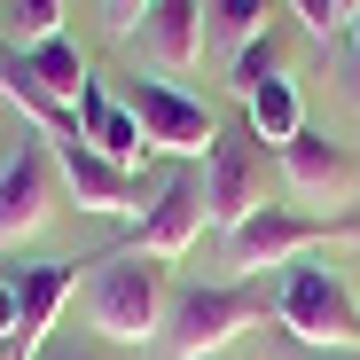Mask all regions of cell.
<instances>
[{"instance_id": "1", "label": "cell", "mask_w": 360, "mask_h": 360, "mask_svg": "<svg viewBox=\"0 0 360 360\" xmlns=\"http://www.w3.org/2000/svg\"><path fill=\"white\" fill-rule=\"evenodd\" d=\"M172 314V282L157 259L141 251H94V282H86V329L110 345H149L165 337Z\"/></svg>"}, {"instance_id": "2", "label": "cell", "mask_w": 360, "mask_h": 360, "mask_svg": "<svg viewBox=\"0 0 360 360\" xmlns=\"http://www.w3.org/2000/svg\"><path fill=\"white\" fill-rule=\"evenodd\" d=\"M274 314V290L266 282H196V290H180L172 297V314H165V352L172 360H204V352H227L235 337H243L251 321Z\"/></svg>"}, {"instance_id": "3", "label": "cell", "mask_w": 360, "mask_h": 360, "mask_svg": "<svg viewBox=\"0 0 360 360\" xmlns=\"http://www.w3.org/2000/svg\"><path fill=\"white\" fill-rule=\"evenodd\" d=\"M274 321L297 352H360V306L337 282V266H282Z\"/></svg>"}, {"instance_id": "4", "label": "cell", "mask_w": 360, "mask_h": 360, "mask_svg": "<svg viewBox=\"0 0 360 360\" xmlns=\"http://www.w3.org/2000/svg\"><path fill=\"white\" fill-rule=\"evenodd\" d=\"M321 243H360V212L314 219V212H290V204H259L243 227H227V266L266 274V266H290L297 251H321Z\"/></svg>"}, {"instance_id": "5", "label": "cell", "mask_w": 360, "mask_h": 360, "mask_svg": "<svg viewBox=\"0 0 360 360\" xmlns=\"http://www.w3.org/2000/svg\"><path fill=\"white\" fill-rule=\"evenodd\" d=\"M47 149H55V172H63V188L79 196V212H102V219H117V212H149L141 204V172H126V165H110L86 134H79V110L63 117V126H47Z\"/></svg>"}, {"instance_id": "6", "label": "cell", "mask_w": 360, "mask_h": 360, "mask_svg": "<svg viewBox=\"0 0 360 360\" xmlns=\"http://www.w3.org/2000/svg\"><path fill=\"white\" fill-rule=\"evenodd\" d=\"M55 204H63V172H55L47 134H32V141H16L8 165H0V251L32 243V235L55 219Z\"/></svg>"}, {"instance_id": "7", "label": "cell", "mask_w": 360, "mask_h": 360, "mask_svg": "<svg viewBox=\"0 0 360 360\" xmlns=\"http://www.w3.org/2000/svg\"><path fill=\"white\" fill-rule=\"evenodd\" d=\"M266 204V149L251 126H219L212 157H204V219L212 227H243Z\"/></svg>"}, {"instance_id": "8", "label": "cell", "mask_w": 360, "mask_h": 360, "mask_svg": "<svg viewBox=\"0 0 360 360\" xmlns=\"http://www.w3.org/2000/svg\"><path fill=\"white\" fill-rule=\"evenodd\" d=\"M126 110L141 117L149 149H165V157H212V141H219V117H212V110H204L196 94L165 86V79H134Z\"/></svg>"}, {"instance_id": "9", "label": "cell", "mask_w": 360, "mask_h": 360, "mask_svg": "<svg viewBox=\"0 0 360 360\" xmlns=\"http://www.w3.org/2000/svg\"><path fill=\"white\" fill-rule=\"evenodd\" d=\"M196 235H204V180L180 172V180H165V188H157V204L134 219V235H126L117 251H141V259L165 266V259H188Z\"/></svg>"}, {"instance_id": "10", "label": "cell", "mask_w": 360, "mask_h": 360, "mask_svg": "<svg viewBox=\"0 0 360 360\" xmlns=\"http://www.w3.org/2000/svg\"><path fill=\"white\" fill-rule=\"evenodd\" d=\"M94 259H47V266H16V297H24V329H16V352L8 360H39L47 352V329H55V314H63V297L79 290V274H86Z\"/></svg>"}, {"instance_id": "11", "label": "cell", "mask_w": 360, "mask_h": 360, "mask_svg": "<svg viewBox=\"0 0 360 360\" xmlns=\"http://www.w3.org/2000/svg\"><path fill=\"white\" fill-rule=\"evenodd\" d=\"M79 134L110 157V165H126V172H141V157H149V134H141V117L117 102L102 79H86V94H79Z\"/></svg>"}, {"instance_id": "12", "label": "cell", "mask_w": 360, "mask_h": 360, "mask_svg": "<svg viewBox=\"0 0 360 360\" xmlns=\"http://www.w3.org/2000/svg\"><path fill=\"white\" fill-rule=\"evenodd\" d=\"M204 8L196 0H149V16H141V47L157 55L165 71H188V63H204Z\"/></svg>"}, {"instance_id": "13", "label": "cell", "mask_w": 360, "mask_h": 360, "mask_svg": "<svg viewBox=\"0 0 360 360\" xmlns=\"http://www.w3.org/2000/svg\"><path fill=\"white\" fill-rule=\"evenodd\" d=\"M274 157H282V180H290L297 196H345V188H352V172H360V165H352L329 134H314V126L297 134L290 149H274Z\"/></svg>"}, {"instance_id": "14", "label": "cell", "mask_w": 360, "mask_h": 360, "mask_svg": "<svg viewBox=\"0 0 360 360\" xmlns=\"http://www.w3.org/2000/svg\"><path fill=\"white\" fill-rule=\"evenodd\" d=\"M243 126L266 141V149H290L297 134H306V102H297V86L274 71V79H259L251 94H243Z\"/></svg>"}, {"instance_id": "15", "label": "cell", "mask_w": 360, "mask_h": 360, "mask_svg": "<svg viewBox=\"0 0 360 360\" xmlns=\"http://www.w3.org/2000/svg\"><path fill=\"white\" fill-rule=\"evenodd\" d=\"M63 32V0H0V39L8 47H39Z\"/></svg>"}, {"instance_id": "16", "label": "cell", "mask_w": 360, "mask_h": 360, "mask_svg": "<svg viewBox=\"0 0 360 360\" xmlns=\"http://www.w3.org/2000/svg\"><path fill=\"white\" fill-rule=\"evenodd\" d=\"M266 16H274V0H212V32H219L227 47L266 39Z\"/></svg>"}, {"instance_id": "17", "label": "cell", "mask_w": 360, "mask_h": 360, "mask_svg": "<svg viewBox=\"0 0 360 360\" xmlns=\"http://www.w3.org/2000/svg\"><path fill=\"white\" fill-rule=\"evenodd\" d=\"M274 71H282V47H274V32H266V39H251L243 55H235V86H243V94H251L259 79H274Z\"/></svg>"}, {"instance_id": "18", "label": "cell", "mask_w": 360, "mask_h": 360, "mask_svg": "<svg viewBox=\"0 0 360 360\" xmlns=\"http://www.w3.org/2000/svg\"><path fill=\"white\" fill-rule=\"evenodd\" d=\"M290 8H297V24H306V32H352V8H345V0H290Z\"/></svg>"}, {"instance_id": "19", "label": "cell", "mask_w": 360, "mask_h": 360, "mask_svg": "<svg viewBox=\"0 0 360 360\" xmlns=\"http://www.w3.org/2000/svg\"><path fill=\"white\" fill-rule=\"evenodd\" d=\"M102 8H110V24H117V32H141V16H149V0H102Z\"/></svg>"}, {"instance_id": "20", "label": "cell", "mask_w": 360, "mask_h": 360, "mask_svg": "<svg viewBox=\"0 0 360 360\" xmlns=\"http://www.w3.org/2000/svg\"><path fill=\"white\" fill-rule=\"evenodd\" d=\"M39 360H102V352H86V345H47Z\"/></svg>"}, {"instance_id": "21", "label": "cell", "mask_w": 360, "mask_h": 360, "mask_svg": "<svg viewBox=\"0 0 360 360\" xmlns=\"http://www.w3.org/2000/svg\"><path fill=\"white\" fill-rule=\"evenodd\" d=\"M306 360H360V352H306Z\"/></svg>"}, {"instance_id": "22", "label": "cell", "mask_w": 360, "mask_h": 360, "mask_svg": "<svg viewBox=\"0 0 360 360\" xmlns=\"http://www.w3.org/2000/svg\"><path fill=\"white\" fill-rule=\"evenodd\" d=\"M352 47H360V8H352Z\"/></svg>"}, {"instance_id": "23", "label": "cell", "mask_w": 360, "mask_h": 360, "mask_svg": "<svg viewBox=\"0 0 360 360\" xmlns=\"http://www.w3.org/2000/svg\"><path fill=\"white\" fill-rule=\"evenodd\" d=\"M345 8H360V0H345Z\"/></svg>"}, {"instance_id": "24", "label": "cell", "mask_w": 360, "mask_h": 360, "mask_svg": "<svg viewBox=\"0 0 360 360\" xmlns=\"http://www.w3.org/2000/svg\"><path fill=\"white\" fill-rule=\"evenodd\" d=\"M0 55H8V39H0Z\"/></svg>"}]
</instances>
